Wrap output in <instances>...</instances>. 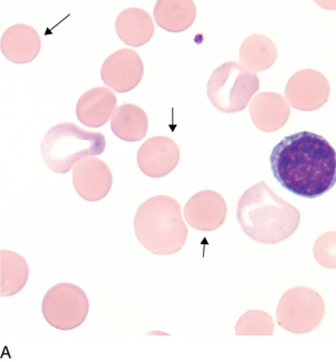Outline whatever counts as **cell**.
Listing matches in <instances>:
<instances>
[{
    "instance_id": "1",
    "label": "cell",
    "mask_w": 336,
    "mask_h": 362,
    "mask_svg": "<svg viewBox=\"0 0 336 362\" xmlns=\"http://www.w3.org/2000/svg\"><path fill=\"white\" fill-rule=\"evenodd\" d=\"M270 163L277 182L295 196L314 199L335 186V149L314 132H296L281 140Z\"/></svg>"
},
{
    "instance_id": "2",
    "label": "cell",
    "mask_w": 336,
    "mask_h": 362,
    "mask_svg": "<svg viewBox=\"0 0 336 362\" xmlns=\"http://www.w3.org/2000/svg\"><path fill=\"white\" fill-rule=\"evenodd\" d=\"M236 218L244 233L262 245L287 240L301 223L300 210L275 194L265 181L253 185L241 196Z\"/></svg>"
},
{
    "instance_id": "3",
    "label": "cell",
    "mask_w": 336,
    "mask_h": 362,
    "mask_svg": "<svg viewBox=\"0 0 336 362\" xmlns=\"http://www.w3.org/2000/svg\"><path fill=\"white\" fill-rule=\"evenodd\" d=\"M133 226L139 243L158 256L179 252L189 235L181 204L167 194H157L140 204Z\"/></svg>"
},
{
    "instance_id": "4",
    "label": "cell",
    "mask_w": 336,
    "mask_h": 362,
    "mask_svg": "<svg viewBox=\"0 0 336 362\" xmlns=\"http://www.w3.org/2000/svg\"><path fill=\"white\" fill-rule=\"evenodd\" d=\"M106 147L104 134L83 129L75 122H61L42 138L40 155L50 170L65 175L81 159L102 155Z\"/></svg>"
},
{
    "instance_id": "5",
    "label": "cell",
    "mask_w": 336,
    "mask_h": 362,
    "mask_svg": "<svg viewBox=\"0 0 336 362\" xmlns=\"http://www.w3.org/2000/svg\"><path fill=\"white\" fill-rule=\"evenodd\" d=\"M261 87L259 76L236 62H227L210 76L207 93L210 103L224 114L244 112Z\"/></svg>"
},
{
    "instance_id": "6",
    "label": "cell",
    "mask_w": 336,
    "mask_h": 362,
    "mask_svg": "<svg viewBox=\"0 0 336 362\" xmlns=\"http://www.w3.org/2000/svg\"><path fill=\"white\" fill-rule=\"evenodd\" d=\"M325 316V303L316 290L296 287L289 290L280 300L277 321L281 328L295 334L316 330Z\"/></svg>"
},
{
    "instance_id": "7",
    "label": "cell",
    "mask_w": 336,
    "mask_h": 362,
    "mask_svg": "<svg viewBox=\"0 0 336 362\" xmlns=\"http://www.w3.org/2000/svg\"><path fill=\"white\" fill-rule=\"evenodd\" d=\"M42 309L44 320L50 326L69 332L80 327L88 317V297L78 286L59 284L47 291Z\"/></svg>"
},
{
    "instance_id": "8",
    "label": "cell",
    "mask_w": 336,
    "mask_h": 362,
    "mask_svg": "<svg viewBox=\"0 0 336 362\" xmlns=\"http://www.w3.org/2000/svg\"><path fill=\"white\" fill-rule=\"evenodd\" d=\"M329 79L318 70L302 69L287 81L285 100L301 112H314L329 101Z\"/></svg>"
},
{
    "instance_id": "9",
    "label": "cell",
    "mask_w": 336,
    "mask_h": 362,
    "mask_svg": "<svg viewBox=\"0 0 336 362\" xmlns=\"http://www.w3.org/2000/svg\"><path fill=\"white\" fill-rule=\"evenodd\" d=\"M145 65L139 54L124 48L112 52L101 67V78L116 93H129L141 83Z\"/></svg>"
},
{
    "instance_id": "10",
    "label": "cell",
    "mask_w": 336,
    "mask_h": 362,
    "mask_svg": "<svg viewBox=\"0 0 336 362\" xmlns=\"http://www.w3.org/2000/svg\"><path fill=\"white\" fill-rule=\"evenodd\" d=\"M180 157L181 151L176 140L167 136H155L140 146L137 163L145 176L162 178L176 168Z\"/></svg>"
},
{
    "instance_id": "11",
    "label": "cell",
    "mask_w": 336,
    "mask_h": 362,
    "mask_svg": "<svg viewBox=\"0 0 336 362\" xmlns=\"http://www.w3.org/2000/svg\"><path fill=\"white\" fill-rule=\"evenodd\" d=\"M73 184L77 194L85 202H99L112 190L114 176L104 160L87 157L73 166Z\"/></svg>"
},
{
    "instance_id": "12",
    "label": "cell",
    "mask_w": 336,
    "mask_h": 362,
    "mask_svg": "<svg viewBox=\"0 0 336 362\" xmlns=\"http://www.w3.org/2000/svg\"><path fill=\"white\" fill-rule=\"evenodd\" d=\"M228 216V204L215 190H202L184 206V218L190 227L200 231L217 230Z\"/></svg>"
},
{
    "instance_id": "13",
    "label": "cell",
    "mask_w": 336,
    "mask_h": 362,
    "mask_svg": "<svg viewBox=\"0 0 336 362\" xmlns=\"http://www.w3.org/2000/svg\"><path fill=\"white\" fill-rule=\"evenodd\" d=\"M0 48L9 62L23 65L36 59L42 49V39L34 27L16 23L4 31Z\"/></svg>"
},
{
    "instance_id": "14",
    "label": "cell",
    "mask_w": 336,
    "mask_h": 362,
    "mask_svg": "<svg viewBox=\"0 0 336 362\" xmlns=\"http://www.w3.org/2000/svg\"><path fill=\"white\" fill-rule=\"evenodd\" d=\"M250 116L254 126L261 132H277L290 119V106L281 93L264 91L251 101Z\"/></svg>"
},
{
    "instance_id": "15",
    "label": "cell",
    "mask_w": 336,
    "mask_h": 362,
    "mask_svg": "<svg viewBox=\"0 0 336 362\" xmlns=\"http://www.w3.org/2000/svg\"><path fill=\"white\" fill-rule=\"evenodd\" d=\"M116 97L108 87H95L78 99L77 118L85 127L100 128L112 119L116 110Z\"/></svg>"
},
{
    "instance_id": "16",
    "label": "cell",
    "mask_w": 336,
    "mask_h": 362,
    "mask_svg": "<svg viewBox=\"0 0 336 362\" xmlns=\"http://www.w3.org/2000/svg\"><path fill=\"white\" fill-rule=\"evenodd\" d=\"M116 33L128 46L141 47L155 35V23L150 13L139 7L124 9L116 17Z\"/></svg>"
},
{
    "instance_id": "17",
    "label": "cell",
    "mask_w": 336,
    "mask_h": 362,
    "mask_svg": "<svg viewBox=\"0 0 336 362\" xmlns=\"http://www.w3.org/2000/svg\"><path fill=\"white\" fill-rule=\"evenodd\" d=\"M277 47L270 37L252 34L244 39L239 50L240 65L250 73H261L275 65Z\"/></svg>"
},
{
    "instance_id": "18",
    "label": "cell",
    "mask_w": 336,
    "mask_h": 362,
    "mask_svg": "<svg viewBox=\"0 0 336 362\" xmlns=\"http://www.w3.org/2000/svg\"><path fill=\"white\" fill-rule=\"evenodd\" d=\"M155 23L169 33L189 29L197 18V6L192 0H159L153 11Z\"/></svg>"
},
{
    "instance_id": "19",
    "label": "cell",
    "mask_w": 336,
    "mask_h": 362,
    "mask_svg": "<svg viewBox=\"0 0 336 362\" xmlns=\"http://www.w3.org/2000/svg\"><path fill=\"white\" fill-rule=\"evenodd\" d=\"M110 124L116 137L128 143H136L147 136L149 119L147 112L141 107L124 104L116 107Z\"/></svg>"
},
{
    "instance_id": "20",
    "label": "cell",
    "mask_w": 336,
    "mask_h": 362,
    "mask_svg": "<svg viewBox=\"0 0 336 362\" xmlns=\"http://www.w3.org/2000/svg\"><path fill=\"white\" fill-rule=\"evenodd\" d=\"M0 295L13 297L20 293L29 279V267L25 258L11 250H1Z\"/></svg>"
},
{
    "instance_id": "21",
    "label": "cell",
    "mask_w": 336,
    "mask_h": 362,
    "mask_svg": "<svg viewBox=\"0 0 336 362\" xmlns=\"http://www.w3.org/2000/svg\"><path fill=\"white\" fill-rule=\"evenodd\" d=\"M275 320L269 313L261 310H250L239 319L236 326V336H272L275 334Z\"/></svg>"
}]
</instances>
